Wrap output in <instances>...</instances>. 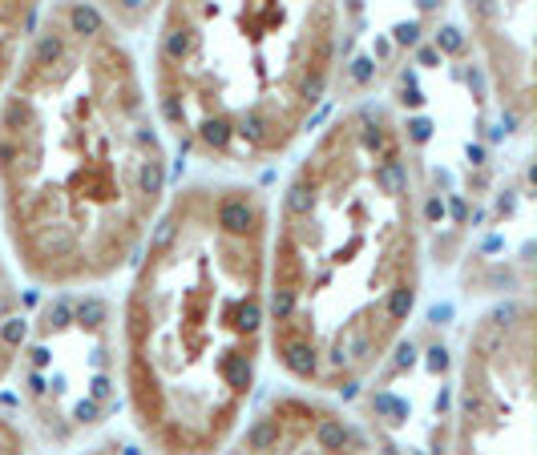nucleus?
Instances as JSON below:
<instances>
[{
	"mask_svg": "<svg viewBox=\"0 0 537 455\" xmlns=\"http://www.w3.org/2000/svg\"><path fill=\"white\" fill-rule=\"evenodd\" d=\"M408 158L384 113L331 121L291 177L267 258L275 358L299 383L356 387L416 307Z\"/></svg>",
	"mask_w": 537,
	"mask_h": 455,
	"instance_id": "nucleus-2",
	"label": "nucleus"
},
{
	"mask_svg": "<svg viewBox=\"0 0 537 455\" xmlns=\"http://www.w3.org/2000/svg\"><path fill=\"white\" fill-rule=\"evenodd\" d=\"M267 327V206L198 185L166 209L125 302V387L166 455H211L255 387Z\"/></svg>",
	"mask_w": 537,
	"mask_h": 455,
	"instance_id": "nucleus-3",
	"label": "nucleus"
},
{
	"mask_svg": "<svg viewBox=\"0 0 537 455\" xmlns=\"http://www.w3.org/2000/svg\"><path fill=\"white\" fill-rule=\"evenodd\" d=\"M336 28V0H174L158 40L166 121L206 153H283L331 85Z\"/></svg>",
	"mask_w": 537,
	"mask_h": 455,
	"instance_id": "nucleus-4",
	"label": "nucleus"
},
{
	"mask_svg": "<svg viewBox=\"0 0 537 455\" xmlns=\"http://www.w3.org/2000/svg\"><path fill=\"white\" fill-rule=\"evenodd\" d=\"M4 218L41 283L105 278L138 250L162 202L166 158L138 69L101 33L53 21L0 109Z\"/></svg>",
	"mask_w": 537,
	"mask_h": 455,
	"instance_id": "nucleus-1",
	"label": "nucleus"
}]
</instances>
